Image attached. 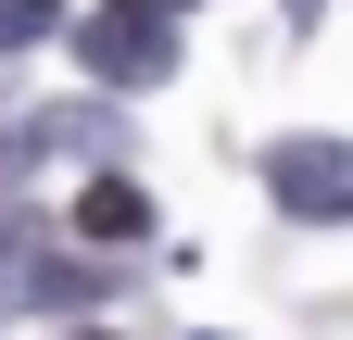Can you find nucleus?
<instances>
[{"label": "nucleus", "instance_id": "0eeeda50", "mask_svg": "<svg viewBox=\"0 0 353 340\" xmlns=\"http://www.w3.org/2000/svg\"><path fill=\"white\" fill-rule=\"evenodd\" d=\"M139 13H190V0H139Z\"/></svg>", "mask_w": 353, "mask_h": 340}, {"label": "nucleus", "instance_id": "7ed1b4c3", "mask_svg": "<svg viewBox=\"0 0 353 340\" xmlns=\"http://www.w3.org/2000/svg\"><path fill=\"white\" fill-rule=\"evenodd\" d=\"M76 227H88V240H152V189H139V177H88V189H76Z\"/></svg>", "mask_w": 353, "mask_h": 340}, {"label": "nucleus", "instance_id": "423d86ee", "mask_svg": "<svg viewBox=\"0 0 353 340\" xmlns=\"http://www.w3.org/2000/svg\"><path fill=\"white\" fill-rule=\"evenodd\" d=\"M0 164H26V139H13V126H0Z\"/></svg>", "mask_w": 353, "mask_h": 340}, {"label": "nucleus", "instance_id": "f257e3e1", "mask_svg": "<svg viewBox=\"0 0 353 340\" xmlns=\"http://www.w3.org/2000/svg\"><path fill=\"white\" fill-rule=\"evenodd\" d=\"M265 202L303 227H353V139H265Z\"/></svg>", "mask_w": 353, "mask_h": 340}, {"label": "nucleus", "instance_id": "f03ea898", "mask_svg": "<svg viewBox=\"0 0 353 340\" xmlns=\"http://www.w3.org/2000/svg\"><path fill=\"white\" fill-rule=\"evenodd\" d=\"M76 63L101 76V89H164V76H176V13L114 0V13H88V25H76Z\"/></svg>", "mask_w": 353, "mask_h": 340}, {"label": "nucleus", "instance_id": "20e7f679", "mask_svg": "<svg viewBox=\"0 0 353 340\" xmlns=\"http://www.w3.org/2000/svg\"><path fill=\"white\" fill-rule=\"evenodd\" d=\"M38 38H63V0H0V51H38Z\"/></svg>", "mask_w": 353, "mask_h": 340}, {"label": "nucleus", "instance_id": "39448f33", "mask_svg": "<svg viewBox=\"0 0 353 340\" xmlns=\"http://www.w3.org/2000/svg\"><path fill=\"white\" fill-rule=\"evenodd\" d=\"M26 252H38V215H13V202H0V277H13Z\"/></svg>", "mask_w": 353, "mask_h": 340}, {"label": "nucleus", "instance_id": "6e6552de", "mask_svg": "<svg viewBox=\"0 0 353 340\" xmlns=\"http://www.w3.org/2000/svg\"><path fill=\"white\" fill-rule=\"evenodd\" d=\"M88 340H101V328H88Z\"/></svg>", "mask_w": 353, "mask_h": 340}]
</instances>
